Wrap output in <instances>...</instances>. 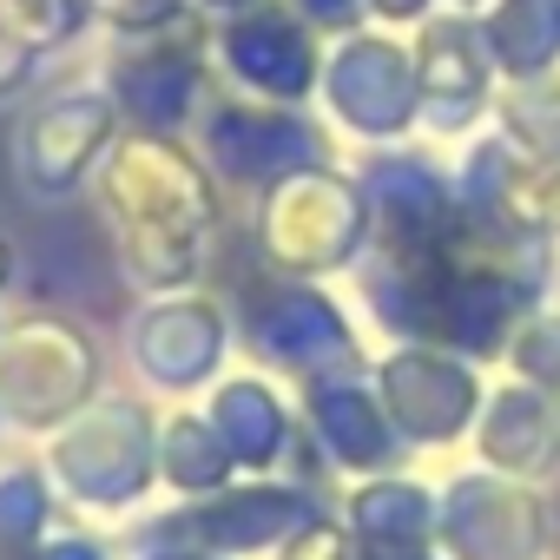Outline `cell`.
Masks as SVG:
<instances>
[{
    "mask_svg": "<svg viewBox=\"0 0 560 560\" xmlns=\"http://www.w3.org/2000/svg\"><path fill=\"white\" fill-rule=\"evenodd\" d=\"M119 139H126V119L100 80L93 86H40L8 139L14 191L34 205H73L80 191H93V178Z\"/></svg>",
    "mask_w": 560,
    "mask_h": 560,
    "instance_id": "5",
    "label": "cell"
},
{
    "mask_svg": "<svg viewBox=\"0 0 560 560\" xmlns=\"http://www.w3.org/2000/svg\"><path fill=\"white\" fill-rule=\"evenodd\" d=\"M86 27H93L86 21V0H0V34L27 40L40 60L73 54Z\"/></svg>",
    "mask_w": 560,
    "mask_h": 560,
    "instance_id": "24",
    "label": "cell"
},
{
    "mask_svg": "<svg viewBox=\"0 0 560 560\" xmlns=\"http://www.w3.org/2000/svg\"><path fill=\"white\" fill-rule=\"evenodd\" d=\"M488 126L527 159H560V67L553 73H508L494 86Z\"/></svg>",
    "mask_w": 560,
    "mask_h": 560,
    "instance_id": "22",
    "label": "cell"
},
{
    "mask_svg": "<svg viewBox=\"0 0 560 560\" xmlns=\"http://www.w3.org/2000/svg\"><path fill=\"white\" fill-rule=\"evenodd\" d=\"M60 508L67 501L40 455H0V560H40Z\"/></svg>",
    "mask_w": 560,
    "mask_h": 560,
    "instance_id": "21",
    "label": "cell"
},
{
    "mask_svg": "<svg viewBox=\"0 0 560 560\" xmlns=\"http://www.w3.org/2000/svg\"><path fill=\"white\" fill-rule=\"evenodd\" d=\"M21 284V250H14V237L8 231H0V298H8Z\"/></svg>",
    "mask_w": 560,
    "mask_h": 560,
    "instance_id": "32",
    "label": "cell"
},
{
    "mask_svg": "<svg viewBox=\"0 0 560 560\" xmlns=\"http://www.w3.org/2000/svg\"><path fill=\"white\" fill-rule=\"evenodd\" d=\"M244 231H250L270 277L337 284V277H357V264L376 244V205H370L363 172L324 159V165L284 172L264 191H250L244 198Z\"/></svg>",
    "mask_w": 560,
    "mask_h": 560,
    "instance_id": "2",
    "label": "cell"
},
{
    "mask_svg": "<svg viewBox=\"0 0 560 560\" xmlns=\"http://www.w3.org/2000/svg\"><path fill=\"white\" fill-rule=\"evenodd\" d=\"M553 501L547 488L508 481L494 468H462L442 481L435 553L442 560H553Z\"/></svg>",
    "mask_w": 560,
    "mask_h": 560,
    "instance_id": "13",
    "label": "cell"
},
{
    "mask_svg": "<svg viewBox=\"0 0 560 560\" xmlns=\"http://www.w3.org/2000/svg\"><path fill=\"white\" fill-rule=\"evenodd\" d=\"M237 343L257 357V370L284 376L298 389L370 370L376 357L363 350L357 317L343 311V298L330 284H291V277H270L257 298H244L237 311Z\"/></svg>",
    "mask_w": 560,
    "mask_h": 560,
    "instance_id": "6",
    "label": "cell"
},
{
    "mask_svg": "<svg viewBox=\"0 0 560 560\" xmlns=\"http://www.w3.org/2000/svg\"><path fill=\"white\" fill-rule=\"evenodd\" d=\"M231 481H244V475H237L224 435L211 429L205 402H172V409H159V488H165L172 501H205V494H218V488H231Z\"/></svg>",
    "mask_w": 560,
    "mask_h": 560,
    "instance_id": "20",
    "label": "cell"
},
{
    "mask_svg": "<svg viewBox=\"0 0 560 560\" xmlns=\"http://www.w3.org/2000/svg\"><path fill=\"white\" fill-rule=\"evenodd\" d=\"M284 8H291L311 34H330V40L370 27V0H284Z\"/></svg>",
    "mask_w": 560,
    "mask_h": 560,
    "instance_id": "27",
    "label": "cell"
},
{
    "mask_svg": "<svg viewBox=\"0 0 560 560\" xmlns=\"http://www.w3.org/2000/svg\"><path fill=\"white\" fill-rule=\"evenodd\" d=\"M0 337H8V304H0Z\"/></svg>",
    "mask_w": 560,
    "mask_h": 560,
    "instance_id": "35",
    "label": "cell"
},
{
    "mask_svg": "<svg viewBox=\"0 0 560 560\" xmlns=\"http://www.w3.org/2000/svg\"><path fill=\"white\" fill-rule=\"evenodd\" d=\"M40 560H113V547H106L93 527H80V521H60V527L47 534Z\"/></svg>",
    "mask_w": 560,
    "mask_h": 560,
    "instance_id": "29",
    "label": "cell"
},
{
    "mask_svg": "<svg viewBox=\"0 0 560 560\" xmlns=\"http://www.w3.org/2000/svg\"><path fill=\"white\" fill-rule=\"evenodd\" d=\"M330 132L389 152L422 139V80H416V47L396 34H343L324 47V86H317Z\"/></svg>",
    "mask_w": 560,
    "mask_h": 560,
    "instance_id": "7",
    "label": "cell"
},
{
    "mask_svg": "<svg viewBox=\"0 0 560 560\" xmlns=\"http://www.w3.org/2000/svg\"><path fill=\"white\" fill-rule=\"evenodd\" d=\"M106 396V343L67 311H21L0 337V416L14 435H60Z\"/></svg>",
    "mask_w": 560,
    "mask_h": 560,
    "instance_id": "4",
    "label": "cell"
},
{
    "mask_svg": "<svg viewBox=\"0 0 560 560\" xmlns=\"http://www.w3.org/2000/svg\"><path fill=\"white\" fill-rule=\"evenodd\" d=\"M298 416H304V435L337 481H370V475L402 468V442L389 429V409H383L370 370L298 389Z\"/></svg>",
    "mask_w": 560,
    "mask_h": 560,
    "instance_id": "16",
    "label": "cell"
},
{
    "mask_svg": "<svg viewBox=\"0 0 560 560\" xmlns=\"http://www.w3.org/2000/svg\"><path fill=\"white\" fill-rule=\"evenodd\" d=\"M270 560H357V534L343 527L337 508H324V514H311L284 547H277Z\"/></svg>",
    "mask_w": 560,
    "mask_h": 560,
    "instance_id": "26",
    "label": "cell"
},
{
    "mask_svg": "<svg viewBox=\"0 0 560 560\" xmlns=\"http://www.w3.org/2000/svg\"><path fill=\"white\" fill-rule=\"evenodd\" d=\"M191 8H198L205 21H231V14H244V8H257V0H191Z\"/></svg>",
    "mask_w": 560,
    "mask_h": 560,
    "instance_id": "34",
    "label": "cell"
},
{
    "mask_svg": "<svg viewBox=\"0 0 560 560\" xmlns=\"http://www.w3.org/2000/svg\"><path fill=\"white\" fill-rule=\"evenodd\" d=\"M311 514H324V494L291 475H244L205 501H178L152 521H139V547H198L211 560H270Z\"/></svg>",
    "mask_w": 560,
    "mask_h": 560,
    "instance_id": "8",
    "label": "cell"
},
{
    "mask_svg": "<svg viewBox=\"0 0 560 560\" xmlns=\"http://www.w3.org/2000/svg\"><path fill=\"white\" fill-rule=\"evenodd\" d=\"M337 514L363 547H435L442 488H429L422 475L389 468V475H370V481H343Z\"/></svg>",
    "mask_w": 560,
    "mask_h": 560,
    "instance_id": "19",
    "label": "cell"
},
{
    "mask_svg": "<svg viewBox=\"0 0 560 560\" xmlns=\"http://www.w3.org/2000/svg\"><path fill=\"white\" fill-rule=\"evenodd\" d=\"M468 448H475V468H494L508 481H527V488L560 481V409H553V396L527 376H508V370L488 376V402H481Z\"/></svg>",
    "mask_w": 560,
    "mask_h": 560,
    "instance_id": "17",
    "label": "cell"
},
{
    "mask_svg": "<svg viewBox=\"0 0 560 560\" xmlns=\"http://www.w3.org/2000/svg\"><path fill=\"white\" fill-rule=\"evenodd\" d=\"M429 14H442V0H370V21L383 27H422Z\"/></svg>",
    "mask_w": 560,
    "mask_h": 560,
    "instance_id": "30",
    "label": "cell"
},
{
    "mask_svg": "<svg viewBox=\"0 0 560 560\" xmlns=\"http://www.w3.org/2000/svg\"><path fill=\"white\" fill-rule=\"evenodd\" d=\"M211 67L244 100L311 106L324 86V34H311L284 0H257L231 21H211Z\"/></svg>",
    "mask_w": 560,
    "mask_h": 560,
    "instance_id": "14",
    "label": "cell"
},
{
    "mask_svg": "<svg viewBox=\"0 0 560 560\" xmlns=\"http://www.w3.org/2000/svg\"><path fill=\"white\" fill-rule=\"evenodd\" d=\"M198 152L218 172L224 191H264L270 178L304 172L337 159V139L324 126L304 119V106H270V100H244V93H218L198 119Z\"/></svg>",
    "mask_w": 560,
    "mask_h": 560,
    "instance_id": "12",
    "label": "cell"
},
{
    "mask_svg": "<svg viewBox=\"0 0 560 560\" xmlns=\"http://www.w3.org/2000/svg\"><path fill=\"white\" fill-rule=\"evenodd\" d=\"M370 383L389 409V429L402 442V455H435L475 435L481 402H488V370H475L455 350L435 343H389L370 363Z\"/></svg>",
    "mask_w": 560,
    "mask_h": 560,
    "instance_id": "11",
    "label": "cell"
},
{
    "mask_svg": "<svg viewBox=\"0 0 560 560\" xmlns=\"http://www.w3.org/2000/svg\"><path fill=\"white\" fill-rule=\"evenodd\" d=\"M211 27H178V34H152V40H119L100 67V86L113 93L126 132H152V139H185L198 132L205 106L218 100L211 86Z\"/></svg>",
    "mask_w": 560,
    "mask_h": 560,
    "instance_id": "10",
    "label": "cell"
},
{
    "mask_svg": "<svg viewBox=\"0 0 560 560\" xmlns=\"http://www.w3.org/2000/svg\"><path fill=\"white\" fill-rule=\"evenodd\" d=\"M416 80H422V139L455 152L462 139H475L494 113V86H501V67L481 40V21H462V14H429L416 27Z\"/></svg>",
    "mask_w": 560,
    "mask_h": 560,
    "instance_id": "15",
    "label": "cell"
},
{
    "mask_svg": "<svg viewBox=\"0 0 560 560\" xmlns=\"http://www.w3.org/2000/svg\"><path fill=\"white\" fill-rule=\"evenodd\" d=\"M357 560H442L435 547H363L357 540Z\"/></svg>",
    "mask_w": 560,
    "mask_h": 560,
    "instance_id": "31",
    "label": "cell"
},
{
    "mask_svg": "<svg viewBox=\"0 0 560 560\" xmlns=\"http://www.w3.org/2000/svg\"><path fill=\"white\" fill-rule=\"evenodd\" d=\"M40 80H47V60H40L27 40L0 34V106L21 100V93H40Z\"/></svg>",
    "mask_w": 560,
    "mask_h": 560,
    "instance_id": "28",
    "label": "cell"
},
{
    "mask_svg": "<svg viewBox=\"0 0 560 560\" xmlns=\"http://www.w3.org/2000/svg\"><path fill=\"white\" fill-rule=\"evenodd\" d=\"M40 462L67 508L126 521L159 488V409L145 389H106L93 409H80L60 435L40 442Z\"/></svg>",
    "mask_w": 560,
    "mask_h": 560,
    "instance_id": "3",
    "label": "cell"
},
{
    "mask_svg": "<svg viewBox=\"0 0 560 560\" xmlns=\"http://www.w3.org/2000/svg\"><path fill=\"white\" fill-rule=\"evenodd\" d=\"M231 343H237V311L224 298H211L205 284L178 291V298H139V311L126 317L132 376L159 402L205 396L231 370Z\"/></svg>",
    "mask_w": 560,
    "mask_h": 560,
    "instance_id": "9",
    "label": "cell"
},
{
    "mask_svg": "<svg viewBox=\"0 0 560 560\" xmlns=\"http://www.w3.org/2000/svg\"><path fill=\"white\" fill-rule=\"evenodd\" d=\"M205 416L224 435L237 475H284L291 468V448L304 435L298 402L284 396V383H277L270 370H224L205 389Z\"/></svg>",
    "mask_w": 560,
    "mask_h": 560,
    "instance_id": "18",
    "label": "cell"
},
{
    "mask_svg": "<svg viewBox=\"0 0 560 560\" xmlns=\"http://www.w3.org/2000/svg\"><path fill=\"white\" fill-rule=\"evenodd\" d=\"M481 40L508 73H553L560 67V0H501L481 21Z\"/></svg>",
    "mask_w": 560,
    "mask_h": 560,
    "instance_id": "23",
    "label": "cell"
},
{
    "mask_svg": "<svg viewBox=\"0 0 560 560\" xmlns=\"http://www.w3.org/2000/svg\"><path fill=\"white\" fill-rule=\"evenodd\" d=\"M501 370H508V376L540 383V389L553 396V409H560V304L527 311V324L514 330V350H508V363H501Z\"/></svg>",
    "mask_w": 560,
    "mask_h": 560,
    "instance_id": "25",
    "label": "cell"
},
{
    "mask_svg": "<svg viewBox=\"0 0 560 560\" xmlns=\"http://www.w3.org/2000/svg\"><path fill=\"white\" fill-rule=\"evenodd\" d=\"M86 198L113 237V264L126 277V291L178 298L205 284L211 244L224 231V185L198 145L126 132Z\"/></svg>",
    "mask_w": 560,
    "mask_h": 560,
    "instance_id": "1",
    "label": "cell"
},
{
    "mask_svg": "<svg viewBox=\"0 0 560 560\" xmlns=\"http://www.w3.org/2000/svg\"><path fill=\"white\" fill-rule=\"evenodd\" d=\"M8 435H14V429H8V416H0V442H8Z\"/></svg>",
    "mask_w": 560,
    "mask_h": 560,
    "instance_id": "36",
    "label": "cell"
},
{
    "mask_svg": "<svg viewBox=\"0 0 560 560\" xmlns=\"http://www.w3.org/2000/svg\"><path fill=\"white\" fill-rule=\"evenodd\" d=\"M132 560H211V553H198V547H165V540H145Z\"/></svg>",
    "mask_w": 560,
    "mask_h": 560,
    "instance_id": "33",
    "label": "cell"
}]
</instances>
